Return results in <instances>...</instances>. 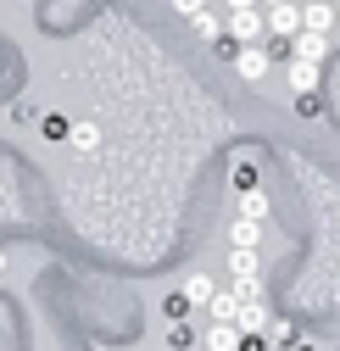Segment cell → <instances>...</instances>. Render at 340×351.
I'll use <instances>...</instances> for the list:
<instances>
[{"label":"cell","mask_w":340,"mask_h":351,"mask_svg":"<svg viewBox=\"0 0 340 351\" xmlns=\"http://www.w3.org/2000/svg\"><path fill=\"white\" fill-rule=\"evenodd\" d=\"M263 34H268V6L229 12V39H234V45H263Z\"/></svg>","instance_id":"obj_1"},{"label":"cell","mask_w":340,"mask_h":351,"mask_svg":"<svg viewBox=\"0 0 340 351\" xmlns=\"http://www.w3.org/2000/svg\"><path fill=\"white\" fill-rule=\"evenodd\" d=\"M307 28V6L302 0H279V6H268V34L274 39H295Z\"/></svg>","instance_id":"obj_2"},{"label":"cell","mask_w":340,"mask_h":351,"mask_svg":"<svg viewBox=\"0 0 340 351\" xmlns=\"http://www.w3.org/2000/svg\"><path fill=\"white\" fill-rule=\"evenodd\" d=\"M268 67H274V62H268L263 45H240V51H234V73H240L245 84H268Z\"/></svg>","instance_id":"obj_3"},{"label":"cell","mask_w":340,"mask_h":351,"mask_svg":"<svg viewBox=\"0 0 340 351\" xmlns=\"http://www.w3.org/2000/svg\"><path fill=\"white\" fill-rule=\"evenodd\" d=\"M284 84H290V95L318 90V62H313V56H290V62H284Z\"/></svg>","instance_id":"obj_4"},{"label":"cell","mask_w":340,"mask_h":351,"mask_svg":"<svg viewBox=\"0 0 340 351\" xmlns=\"http://www.w3.org/2000/svg\"><path fill=\"white\" fill-rule=\"evenodd\" d=\"M190 34L201 39V45H223V39H229V17H218V12L206 6V12L190 17Z\"/></svg>","instance_id":"obj_5"},{"label":"cell","mask_w":340,"mask_h":351,"mask_svg":"<svg viewBox=\"0 0 340 351\" xmlns=\"http://www.w3.org/2000/svg\"><path fill=\"white\" fill-rule=\"evenodd\" d=\"M240 340H245V329H240V324H218V318H212L206 335H201L206 351H240Z\"/></svg>","instance_id":"obj_6"},{"label":"cell","mask_w":340,"mask_h":351,"mask_svg":"<svg viewBox=\"0 0 340 351\" xmlns=\"http://www.w3.org/2000/svg\"><path fill=\"white\" fill-rule=\"evenodd\" d=\"M290 56H313V62H324L329 56V34H318V28H302L290 39Z\"/></svg>","instance_id":"obj_7"},{"label":"cell","mask_w":340,"mask_h":351,"mask_svg":"<svg viewBox=\"0 0 340 351\" xmlns=\"http://www.w3.org/2000/svg\"><path fill=\"white\" fill-rule=\"evenodd\" d=\"M240 306H245V295H240V290H218V295L206 301V318H218V324H234V318H240Z\"/></svg>","instance_id":"obj_8"},{"label":"cell","mask_w":340,"mask_h":351,"mask_svg":"<svg viewBox=\"0 0 340 351\" xmlns=\"http://www.w3.org/2000/svg\"><path fill=\"white\" fill-rule=\"evenodd\" d=\"M234 324H240L245 335H263V329H268V306H263V295H257V301H245Z\"/></svg>","instance_id":"obj_9"},{"label":"cell","mask_w":340,"mask_h":351,"mask_svg":"<svg viewBox=\"0 0 340 351\" xmlns=\"http://www.w3.org/2000/svg\"><path fill=\"white\" fill-rule=\"evenodd\" d=\"M184 295H190L195 306H206L212 295H218V285H212V274H190V279H184Z\"/></svg>","instance_id":"obj_10"},{"label":"cell","mask_w":340,"mask_h":351,"mask_svg":"<svg viewBox=\"0 0 340 351\" xmlns=\"http://www.w3.org/2000/svg\"><path fill=\"white\" fill-rule=\"evenodd\" d=\"M67 145H73V151H95V145H101V128H95V123H73Z\"/></svg>","instance_id":"obj_11"},{"label":"cell","mask_w":340,"mask_h":351,"mask_svg":"<svg viewBox=\"0 0 340 351\" xmlns=\"http://www.w3.org/2000/svg\"><path fill=\"white\" fill-rule=\"evenodd\" d=\"M257 240H263V217H245L240 212L234 217V245H257Z\"/></svg>","instance_id":"obj_12"},{"label":"cell","mask_w":340,"mask_h":351,"mask_svg":"<svg viewBox=\"0 0 340 351\" xmlns=\"http://www.w3.org/2000/svg\"><path fill=\"white\" fill-rule=\"evenodd\" d=\"M229 268H234V279H245V274H257V245H234V256H229Z\"/></svg>","instance_id":"obj_13"},{"label":"cell","mask_w":340,"mask_h":351,"mask_svg":"<svg viewBox=\"0 0 340 351\" xmlns=\"http://www.w3.org/2000/svg\"><path fill=\"white\" fill-rule=\"evenodd\" d=\"M190 306H195V301H190L184 290H173V295H162V318H167V324H179V318L190 313Z\"/></svg>","instance_id":"obj_14"},{"label":"cell","mask_w":340,"mask_h":351,"mask_svg":"<svg viewBox=\"0 0 340 351\" xmlns=\"http://www.w3.org/2000/svg\"><path fill=\"white\" fill-rule=\"evenodd\" d=\"M39 134H45V140H67L73 123H67V117H39Z\"/></svg>","instance_id":"obj_15"},{"label":"cell","mask_w":340,"mask_h":351,"mask_svg":"<svg viewBox=\"0 0 340 351\" xmlns=\"http://www.w3.org/2000/svg\"><path fill=\"white\" fill-rule=\"evenodd\" d=\"M268 340H274V346H295V340H302V335H295V324H284V318H274V324H268Z\"/></svg>","instance_id":"obj_16"},{"label":"cell","mask_w":340,"mask_h":351,"mask_svg":"<svg viewBox=\"0 0 340 351\" xmlns=\"http://www.w3.org/2000/svg\"><path fill=\"white\" fill-rule=\"evenodd\" d=\"M190 340H195V329H190L184 318H179V324H167V346H173V351H184Z\"/></svg>","instance_id":"obj_17"},{"label":"cell","mask_w":340,"mask_h":351,"mask_svg":"<svg viewBox=\"0 0 340 351\" xmlns=\"http://www.w3.org/2000/svg\"><path fill=\"white\" fill-rule=\"evenodd\" d=\"M240 212H245V217H268V201H263L257 190H245V195H240Z\"/></svg>","instance_id":"obj_18"},{"label":"cell","mask_w":340,"mask_h":351,"mask_svg":"<svg viewBox=\"0 0 340 351\" xmlns=\"http://www.w3.org/2000/svg\"><path fill=\"white\" fill-rule=\"evenodd\" d=\"M295 112H302V117H324V101H318V90H307V95H295Z\"/></svg>","instance_id":"obj_19"},{"label":"cell","mask_w":340,"mask_h":351,"mask_svg":"<svg viewBox=\"0 0 340 351\" xmlns=\"http://www.w3.org/2000/svg\"><path fill=\"white\" fill-rule=\"evenodd\" d=\"M234 190H240V195H245V190H257V167H251V162L234 167Z\"/></svg>","instance_id":"obj_20"},{"label":"cell","mask_w":340,"mask_h":351,"mask_svg":"<svg viewBox=\"0 0 340 351\" xmlns=\"http://www.w3.org/2000/svg\"><path fill=\"white\" fill-rule=\"evenodd\" d=\"M173 12H179V17H184V23H190V17H195V12H206V0H173Z\"/></svg>","instance_id":"obj_21"},{"label":"cell","mask_w":340,"mask_h":351,"mask_svg":"<svg viewBox=\"0 0 340 351\" xmlns=\"http://www.w3.org/2000/svg\"><path fill=\"white\" fill-rule=\"evenodd\" d=\"M12 117H17V123H39V112H34V101H17V106H12Z\"/></svg>","instance_id":"obj_22"},{"label":"cell","mask_w":340,"mask_h":351,"mask_svg":"<svg viewBox=\"0 0 340 351\" xmlns=\"http://www.w3.org/2000/svg\"><path fill=\"white\" fill-rule=\"evenodd\" d=\"M240 351H268V335H245V340H240Z\"/></svg>","instance_id":"obj_23"},{"label":"cell","mask_w":340,"mask_h":351,"mask_svg":"<svg viewBox=\"0 0 340 351\" xmlns=\"http://www.w3.org/2000/svg\"><path fill=\"white\" fill-rule=\"evenodd\" d=\"M245 6H263V0H229V12H245Z\"/></svg>","instance_id":"obj_24"},{"label":"cell","mask_w":340,"mask_h":351,"mask_svg":"<svg viewBox=\"0 0 340 351\" xmlns=\"http://www.w3.org/2000/svg\"><path fill=\"white\" fill-rule=\"evenodd\" d=\"M290 351H318V346H307V340H295V346H290Z\"/></svg>","instance_id":"obj_25"},{"label":"cell","mask_w":340,"mask_h":351,"mask_svg":"<svg viewBox=\"0 0 340 351\" xmlns=\"http://www.w3.org/2000/svg\"><path fill=\"white\" fill-rule=\"evenodd\" d=\"M0 274H6V251H0Z\"/></svg>","instance_id":"obj_26"},{"label":"cell","mask_w":340,"mask_h":351,"mask_svg":"<svg viewBox=\"0 0 340 351\" xmlns=\"http://www.w3.org/2000/svg\"><path fill=\"white\" fill-rule=\"evenodd\" d=\"M263 6H279V0H263Z\"/></svg>","instance_id":"obj_27"},{"label":"cell","mask_w":340,"mask_h":351,"mask_svg":"<svg viewBox=\"0 0 340 351\" xmlns=\"http://www.w3.org/2000/svg\"><path fill=\"white\" fill-rule=\"evenodd\" d=\"M302 6H313V0H302Z\"/></svg>","instance_id":"obj_28"}]
</instances>
